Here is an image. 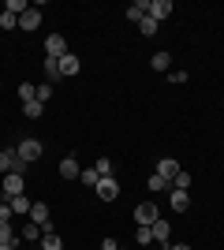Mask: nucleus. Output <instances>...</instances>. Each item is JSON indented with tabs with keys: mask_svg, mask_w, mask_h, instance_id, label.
<instances>
[{
	"mask_svg": "<svg viewBox=\"0 0 224 250\" xmlns=\"http://www.w3.org/2000/svg\"><path fill=\"white\" fill-rule=\"evenodd\" d=\"M149 228H153V243L157 247H168V220H153Z\"/></svg>",
	"mask_w": 224,
	"mask_h": 250,
	"instance_id": "2eb2a0df",
	"label": "nucleus"
},
{
	"mask_svg": "<svg viewBox=\"0 0 224 250\" xmlns=\"http://www.w3.org/2000/svg\"><path fill=\"white\" fill-rule=\"evenodd\" d=\"M41 112H45L41 101H26L22 104V116H26V120H41Z\"/></svg>",
	"mask_w": 224,
	"mask_h": 250,
	"instance_id": "a211bd4d",
	"label": "nucleus"
},
{
	"mask_svg": "<svg viewBox=\"0 0 224 250\" xmlns=\"http://www.w3.org/2000/svg\"><path fill=\"white\" fill-rule=\"evenodd\" d=\"M101 250H120V247H116V239H105V243H101Z\"/></svg>",
	"mask_w": 224,
	"mask_h": 250,
	"instance_id": "473e14b6",
	"label": "nucleus"
},
{
	"mask_svg": "<svg viewBox=\"0 0 224 250\" xmlns=\"http://www.w3.org/2000/svg\"><path fill=\"white\" fill-rule=\"evenodd\" d=\"M19 97H22V104H26V101H38V86L22 83V86H19Z\"/></svg>",
	"mask_w": 224,
	"mask_h": 250,
	"instance_id": "a878e982",
	"label": "nucleus"
},
{
	"mask_svg": "<svg viewBox=\"0 0 224 250\" xmlns=\"http://www.w3.org/2000/svg\"><path fill=\"white\" fill-rule=\"evenodd\" d=\"M15 157H19L22 165H30V161H38V157H41V142H38V138H22L19 146H15Z\"/></svg>",
	"mask_w": 224,
	"mask_h": 250,
	"instance_id": "f257e3e1",
	"label": "nucleus"
},
{
	"mask_svg": "<svg viewBox=\"0 0 224 250\" xmlns=\"http://www.w3.org/2000/svg\"><path fill=\"white\" fill-rule=\"evenodd\" d=\"M15 165H19V157H15V149H0V172L8 176V172H15Z\"/></svg>",
	"mask_w": 224,
	"mask_h": 250,
	"instance_id": "dca6fc26",
	"label": "nucleus"
},
{
	"mask_svg": "<svg viewBox=\"0 0 224 250\" xmlns=\"http://www.w3.org/2000/svg\"><path fill=\"white\" fill-rule=\"evenodd\" d=\"M79 67H82V60H79V56H75V52H67V56H60V75H79Z\"/></svg>",
	"mask_w": 224,
	"mask_h": 250,
	"instance_id": "ddd939ff",
	"label": "nucleus"
},
{
	"mask_svg": "<svg viewBox=\"0 0 224 250\" xmlns=\"http://www.w3.org/2000/svg\"><path fill=\"white\" fill-rule=\"evenodd\" d=\"M82 183H86V187H94V190H97V183H101V176H97L94 168H82Z\"/></svg>",
	"mask_w": 224,
	"mask_h": 250,
	"instance_id": "bb28decb",
	"label": "nucleus"
},
{
	"mask_svg": "<svg viewBox=\"0 0 224 250\" xmlns=\"http://www.w3.org/2000/svg\"><path fill=\"white\" fill-rule=\"evenodd\" d=\"M41 71H45V83H49V86H53V83H60V79H64V75H60V60H53V56H45Z\"/></svg>",
	"mask_w": 224,
	"mask_h": 250,
	"instance_id": "9b49d317",
	"label": "nucleus"
},
{
	"mask_svg": "<svg viewBox=\"0 0 224 250\" xmlns=\"http://www.w3.org/2000/svg\"><path fill=\"white\" fill-rule=\"evenodd\" d=\"M60 176H64V179H79V176H82V165H79V157H75V153H67L64 161H60Z\"/></svg>",
	"mask_w": 224,
	"mask_h": 250,
	"instance_id": "0eeeda50",
	"label": "nucleus"
},
{
	"mask_svg": "<svg viewBox=\"0 0 224 250\" xmlns=\"http://www.w3.org/2000/svg\"><path fill=\"white\" fill-rule=\"evenodd\" d=\"M30 220L41 231H53V220H49V206H45V202H34V206H30Z\"/></svg>",
	"mask_w": 224,
	"mask_h": 250,
	"instance_id": "39448f33",
	"label": "nucleus"
},
{
	"mask_svg": "<svg viewBox=\"0 0 224 250\" xmlns=\"http://www.w3.org/2000/svg\"><path fill=\"white\" fill-rule=\"evenodd\" d=\"M180 172H183V168H180V161H172V157H161V161H157V176H164L168 183H172L176 176H180Z\"/></svg>",
	"mask_w": 224,
	"mask_h": 250,
	"instance_id": "1a4fd4ad",
	"label": "nucleus"
},
{
	"mask_svg": "<svg viewBox=\"0 0 224 250\" xmlns=\"http://www.w3.org/2000/svg\"><path fill=\"white\" fill-rule=\"evenodd\" d=\"M67 38L64 34H49V38H45V56H53V60H60V56H67Z\"/></svg>",
	"mask_w": 224,
	"mask_h": 250,
	"instance_id": "f03ea898",
	"label": "nucleus"
},
{
	"mask_svg": "<svg viewBox=\"0 0 224 250\" xmlns=\"http://www.w3.org/2000/svg\"><path fill=\"white\" fill-rule=\"evenodd\" d=\"M41 235H45V231L30 220V224H22V235H19V239H22V243H34V239H41Z\"/></svg>",
	"mask_w": 224,
	"mask_h": 250,
	"instance_id": "6ab92c4d",
	"label": "nucleus"
},
{
	"mask_svg": "<svg viewBox=\"0 0 224 250\" xmlns=\"http://www.w3.org/2000/svg\"><path fill=\"white\" fill-rule=\"evenodd\" d=\"M164 250H191V247H187V243H168Z\"/></svg>",
	"mask_w": 224,
	"mask_h": 250,
	"instance_id": "2f4dec72",
	"label": "nucleus"
},
{
	"mask_svg": "<svg viewBox=\"0 0 224 250\" xmlns=\"http://www.w3.org/2000/svg\"><path fill=\"white\" fill-rule=\"evenodd\" d=\"M157 26H161V22H153V19H149V15H146V19L139 22V30L146 34V38H153V34H157Z\"/></svg>",
	"mask_w": 224,
	"mask_h": 250,
	"instance_id": "cd10ccee",
	"label": "nucleus"
},
{
	"mask_svg": "<svg viewBox=\"0 0 224 250\" xmlns=\"http://www.w3.org/2000/svg\"><path fill=\"white\" fill-rule=\"evenodd\" d=\"M149 190H164V194H168V190H172V183H168L164 176H157V172H153V176H149Z\"/></svg>",
	"mask_w": 224,
	"mask_h": 250,
	"instance_id": "4be33fe9",
	"label": "nucleus"
},
{
	"mask_svg": "<svg viewBox=\"0 0 224 250\" xmlns=\"http://www.w3.org/2000/svg\"><path fill=\"white\" fill-rule=\"evenodd\" d=\"M49 97H53V86H49V83H41V86H38V101H49Z\"/></svg>",
	"mask_w": 224,
	"mask_h": 250,
	"instance_id": "7c9ffc66",
	"label": "nucleus"
},
{
	"mask_svg": "<svg viewBox=\"0 0 224 250\" xmlns=\"http://www.w3.org/2000/svg\"><path fill=\"white\" fill-rule=\"evenodd\" d=\"M8 206H11V213H19V217H30V206H34V202L26 198V194H15V198H8Z\"/></svg>",
	"mask_w": 224,
	"mask_h": 250,
	"instance_id": "4468645a",
	"label": "nucleus"
},
{
	"mask_svg": "<svg viewBox=\"0 0 224 250\" xmlns=\"http://www.w3.org/2000/svg\"><path fill=\"white\" fill-rule=\"evenodd\" d=\"M0 202H8V198H4V190H0Z\"/></svg>",
	"mask_w": 224,
	"mask_h": 250,
	"instance_id": "f704fd0d",
	"label": "nucleus"
},
{
	"mask_svg": "<svg viewBox=\"0 0 224 250\" xmlns=\"http://www.w3.org/2000/svg\"><path fill=\"white\" fill-rule=\"evenodd\" d=\"M135 239H139V247H153V228H146V224H139V231H135Z\"/></svg>",
	"mask_w": 224,
	"mask_h": 250,
	"instance_id": "aec40b11",
	"label": "nucleus"
},
{
	"mask_svg": "<svg viewBox=\"0 0 224 250\" xmlns=\"http://www.w3.org/2000/svg\"><path fill=\"white\" fill-rule=\"evenodd\" d=\"M149 63H153V71H168L172 56H168V52H153V60H149Z\"/></svg>",
	"mask_w": 224,
	"mask_h": 250,
	"instance_id": "412c9836",
	"label": "nucleus"
},
{
	"mask_svg": "<svg viewBox=\"0 0 224 250\" xmlns=\"http://www.w3.org/2000/svg\"><path fill=\"white\" fill-rule=\"evenodd\" d=\"M19 26H22V30H38V26H41V11H38V8H26L19 15Z\"/></svg>",
	"mask_w": 224,
	"mask_h": 250,
	"instance_id": "f8f14e48",
	"label": "nucleus"
},
{
	"mask_svg": "<svg viewBox=\"0 0 224 250\" xmlns=\"http://www.w3.org/2000/svg\"><path fill=\"white\" fill-rule=\"evenodd\" d=\"M97 198H101V202H116V198H120V183H116V176H105L101 183H97Z\"/></svg>",
	"mask_w": 224,
	"mask_h": 250,
	"instance_id": "20e7f679",
	"label": "nucleus"
},
{
	"mask_svg": "<svg viewBox=\"0 0 224 250\" xmlns=\"http://www.w3.org/2000/svg\"><path fill=\"white\" fill-rule=\"evenodd\" d=\"M4 11H11V15L19 19L22 11H26V4H22V0H8V4H4Z\"/></svg>",
	"mask_w": 224,
	"mask_h": 250,
	"instance_id": "c756f323",
	"label": "nucleus"
},
{
	"mask_svg": "<svg viewBox=\"0 0 224 250\" xmlns=\"http://www.w3.org/2000/svg\"><path fill=\"white\" fill-rule=\"evenodd\" d=\"M149 19L153 22L172 19V0H149Z\"/></svg>",
	"mask_w": 224,
	"mask_h": 250,
	"instance_id": "423d86ee",
	"label": "nucleus"
},
{
	"mask_svg": "<svg viewBox=\"0 0 224 250\" xmlns=\"http://www.w3.org/2000/svg\"><path fill=\"white\" fill-rule=\"evenodd\" d=\"M146 250H164V247H157V243H153V247H146Z\"/></svg>",
	"mask_w": 224,
	"mask_h": 250,
	"instance_id": "72a5a7b5",
	"label": "nucleus"
},
{
	"mask_svg": "<svg viewBox=\"0 0 224 250\" xmlns=\"http://www.w3.org/2000/svg\"><path fill=\"white\" fill-rule=\"evenodd\" d=\"M191 183H194V179H191V172H180V176L172 179V187H176V190H191Z\"/></svg>",
	"mask_w": 224,
	"mask_h": 250,
	"instance_id": "393cba45",
	"label": "nucleus"
},
{
	"mask_svg": "<svg viewBox=\"0 0 224 250\" xmlns=\"http://www.w3.org/2000/svg\"><path fill=\"white\" fill-rule=\"evenodd\" d=\"M135 220L149 228V224L157 220V206H153V202H139V206H135Z\"/></svg>",
	"mask_w": 224,
	"mask_h": 250,
	"instance_id": "6e6552de",
	"label": "nucleus"
},
{
	"mask_svg": "<svg viewBox=\"0 0 224 250\" xmlns=\"http://www.w3.org/2000/svg\"><path fill=\"white\" fill-rule=\"evenodd\" d=\"M0 190H4V198H15V194H22V172H8V176L0 179Z\"/></svg>",
	"mask_w": 224,
	"mask_h": 250,
	"instance_id": "7ed1b4c3",
	"label": "nucleus"
},
{
	"mask_svg": "<svg viewBox=\"0 0 224 250\" xmlns=\"http://www.w3.org/2000/svg\"><path fill=\"white\" fill-rule=\"evenodd\" d=\"M15 26H19V19H15L11 11H4V15H0V30H15Z\"/></svg>",
	"mask_w": 224,
	"mask_h": 250,
	"instance_id": "c85d7f7f",
	"label": "nucleus"
},
{
	"mask_svg": "<svg viewBox=\"0 0 224 250\" xmlns=\"http://www.w3.org/2000/svg\"><path fill=\"white\" fill-rule=\"evenodd\" d=\"M19 235L11 231V220H0V243H15Z\"/></svg>",
	"mask_w": 224,
	"mask_h": 250,
	"instance_id": "b1692460",
	"label": "nucleus"
},
{
	"mask_svg": "<svg viewBox=\"0 0 224 250\" xmlns=\"http://www.w3.org/2000/svg\"><path fill=\"white\" fill-rule=\"evenodd\" d=\"M41 250H64V239H60L56 231H45L41 235Z\"/></svg>",
	"mask_w": 224,
	"mask_h": 250,
	"instance_id": "f3484780",
	"label": "nucleus"
},
{
	"mask_svg": "<svg viewBox=\"0 0 224 250\" xmlns=\"http://www.w3.org/2000/svg\"><path fill=\"white\" fill-rule=\"evenodd\" d=\"M94 172H97V176H101V179H105V176H112V161H108V157H97Z\"/></svg>",
	"mask_w": 224,
	"mask_h": 250,
	"instance_id": "5701e85b",
	"label": "nucleus"
},
{
	"mask_svg": "<svg viewBox=\"0 0 224 250\" xmlns=\"http://www.w3.org/2000/svg\"><path fill=\"white\" fill-rule=\"evenodd\" d=\"M168 202H172L176 213H187V209H191V194H187V190H176V187H172L168 190Z\"/></svg>",
	"mask_w": 224,
	"mask_h": 250,
	"instance_id": "9d476101",
	"label": "nucleus"
}]
</instances>
